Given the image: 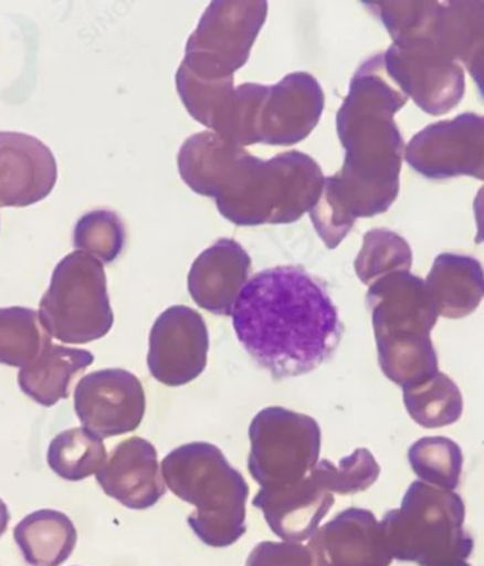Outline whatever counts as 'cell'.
I'll return each mask as SVG.
<instances>
[{"instance_id":"obj_9","label":"cell","mask_w":484,"mask_h":566,"mask_svg":"<svg viewBox=\"0 0 484 566\" xmlns=\"http://www.w3.org/2000/svg\"><path fill=\"white\" fill-rule=\"evenodd\" d=\"M266 2H211L186 43L183 65L201 80H230L249 62Z\"/></svg>"},{"instance_id":"obj_32","label":"cell","mask_w":484,"mask_h":566,"mask_svg":"<svg viewBox=\"0 0 484 566\" xmlns=\"http://www.w3.org/2000/svg\"><path fill=\"white\" fill-rule=\"evenodd\" d=\"M473 210H475V219L477 226V234H476V244H483L484 242V186L475 199V203H473Z\"/></svg>"},{"instance_id":"obj_7","label":"cell","mask_w":484,"mask_h":566,"mask_svg":"<svg viewBox=\"0 0 484 566\" xmlns=\"http://www.w3.org/2000/svg\"><path fill=\"white\" fill-rule=\"evenodd\" d=\"M39 317L50 336L67 345L107 336L114 312L103 262L81 251L64 256L40 301Z\"/></svg>"},{"instance_id":"obj_13","label":"cell","mask_w":484,"mask_h":566,"mask_svg":"<svg viewBox=\"0 0 484 566\" xmlns=\"http://www.w3.org/2000/svg\"><path fill=\"white\" fill-rule=\"evenodd\" d=\"M210 338L204 318L188 306H171L149 335L148 367L156 381L186 386L206 370Z\"/></svg>"},{"instance_id":"obj_6","label":"cell","mask_w":484,"mask_h":566,"mask_svg":"<svg viewBox=\"0 0 484 566\" xmlns=\"http://www.w3.org/2000/svg\"><path fill=\"white\" fill-rule=\"evenodd\" d=\"M466 510L461 495L413 482L400 509L381 520L392 558L435 566L471 557L475 543L465 531Z\"/></svg>"},{"instance_id":"obj_2","label":"cell","mask_w":484,"mask_h":566,"mask_svg":"<svg viewBox=\"0 0 484 566\" xmlns=\"http://www.w3.org/2000/svg\"><path fill=\"white\" fill-rule=\"evenodd\" d=\"M231 317L241 346L274 380L315 371L330 360L343 336L326 287L301 266L271 268L252 276Z\"/></svg>"},{"instance_id":"obj_30","label":"cell","mask_w":484,"mask_h":566,"mask_svg":"<svg viewBox=\"0 0 484 566\" xmlns=\"http://www.w3.org/2000/svg\"><path fill=\"white\" fill-rule=\"evenodd\" d=\"M246 566H312V555L299 544L269 541L256 545Z\"/></svg>"},{"instance_id":"obj_17","label":"cell","mask_w":484,"mask_h":566,"mask_svg":"<svg viewBox=\"0 0 484 566\" xmlns=\"http://www.w3.org/2000/svg\"><path fill=\"white\" fill-rule=\"evenodd\" d=\"M95 478L105 494L130 510L154 507L166 494L158 452L144 438L120 442Z\"/></svg>"},{"instance_id":"obj_28","label":"cell","mask_w":484,"mask_h":566,"mask_svg":"<svg viewBox=\"0 0 484 566\" xmlns=\"http://www.w3.org/2000/svg\"><path fill=\"white\" fill-rule=\"evenodd\" d=\"M381 469L372 453L361 448L343 458L339 464L323 459L311 474L333 494L351 495L366 492L380 478Z\"/></svg>"},{"instance_id":"obj_5","label":"cell","mask_w":484,"mask_h":566,"mask_svg":"<svg viewBox=\"0 0 484 566\" xmlns=\"http://www.w3.org/2000/svg\"><path fill=\"white\" fill-rule=\"evenodd\" d=\"M161 476L170 492L194 505L188 522L210 547H229L245 534L250 488L214 444H183L161 462Z\"/></svg>"},{"instance_id":"obj_16","label":"cell","mask_w":484,"mask_h":566,"mask_svg":"<svg viewBox=\"0 0 484 566\" xmlns=\"http://www.w3.org/2000/svg\"><path fill=\"white\" fill-rule=\"evenodd\" d=\"M57 161L36 136L0 130V209L29 207L52 193Z\"/></svg>"},{"instance_id":"obj_11","label":"cell","mask_w":484,"mask_h":566,"mask_svg":"<svg viewBox=\"0 0 484 566\" xmlns=\"http://www.w3.org/2000/svg\"><path fill=\"white\" fill-rule=\"evenodd\" d=\"M406 159L428 179L471 176L484 181V116L466 113L427 126L406 146Z\"/></svg>"},{"instance_id":"obj_25","label":"cell","mask_w":484,"mask_h":566,"mask_svg":"<svg viewBox=\"0 0 484 566\" xmlns=\"http://www.w3.org/2000/svg\"><path fill=\"white\" fill-rule=\"evenodd\" d=\"M403 406L418 424L435 429L461 419L463 397L461 389L446 374L438 373L420 386L403 388Z\"/></svg>"},{"instance_id":"obj_34","label":"cell","mask_w":484,"mask_h":566,"mask_svg":"<svg viewBox=\"0 0 484 566\" xmlns=\"http://www.w3.org/2000/svg\"><path fill=\"white\" fill-rule=\"evenodd\" d=\"M435 566H471L466 563V560H455V563H448L442 565H435Z\"/></svg>"},{"instance_id":"obj_3","label":"cell","mask_w":484,"mask_h":566,"mask_svg":"<svg viewBox=\"0 0 484 566\" xmlns=\"http://www.w3.org/2000/svg\"><path fill=\"white\" fill-rule=\"evenodd\" d=\"M178 166L194 193L213 197L220 214L241 227L301 220L325 186L320 166L309 155L290 150L262 160L211 130L181 145Z\"/></svg>"},{"instance_id":"obj_15","label":"cell","mask_w":484,"mask_h":566,"mask_svg":"<svg viewBox=\"0 0 484 566\" xmlns=\"http://www.w3.org/2000/svg\"><path fill=\"white\" fill-rule=\"evenodd\" d=\"M315 566H390L381 523L370 510L347 509L312 535Z\"/></svg>"},{"instance_id":"obj_22","label":"cell","mask_w":484,"mask_h":566,"mask_svg":"<svg viewBox=\"0 0 484 566\" xmlns=\"http://www.w3.org/2000/svg\"><path fill=\"white\" fill-rule=\"evenodd\" d=\"M20 553L29 566H60L72 557L77 530L57 510H39L27 515L13 530Z\"/></svg>"},{"instance_id":"obj_4","label":"cell","mask_w":484,"mask_h":566,"mask_svg":"<svg viewBox=\"0 0 484 566\" xmlns=\"http://www.w3.org/2000/svg\"><path fill=\"white\" fill-rule=\"evenodd\" d=\"M378 350L388 380L402 388L420 386L438 373L431 332L438 311L425 281L411 272H394L372 282L367 292Z\"/></svg>"},{"instance_id":"obj_21","label":"cell","mask_w":484,"mask_h":566,"mask_svg":"<svg viewBox=\"0 0 484 566\" xmlns=\"http://www.w3.org/2000/svg\"><path fill=\"white\" fill-rule=\"evenodd\" d=\"M93 363L94 354L88 350L50 343L32 363L20 368L19 387L40 406L53 407L70 397L75 378Z\"/></svg>"},{"instance_id":"obj_19","label":"cell","mask_w":484,"mask_h":566,"mask_svg":"<svg viewBox=\"0 0 484 566\" xmlns=\"http://www.w3.org/2000/svg\"><path fill=\"white\" fill-rule=\"evenodd\" d=\"M252 505L261 510L270 528L280 538L287 543H302L312 538L329 514L335 505V494L309 474L292 486L261 489Z\"/></svg>"},{"instance_id":"obj_23","label":"cell","mask_w":484,"mask_h":566,"mask_svg":"<svg viewBox=\"0 0 484 566\" xmlns=\"http://www.w3.org/2000/svg\"><path fill=\"white\" fill-rule=\"evenodd\" d=\"M107 460L104 439L84 427L59 433L48 451L50 469L67 482H80L97 474Z\"/></svg>"},{"instance_id":"obj_8","label":"cell","mask_w":484,"mask_h":566,"mask_svg":"<svg viewBox=\"0 0 484 566\" xmlns=\"http://www.w3.org/2000/svg\"><path fill=\"white\" fill-rule=\"evenodd\" d=\"M249 470L261 489L292 486L319 463L316 419L282 407L262 409L250 424Z\"/></svg>"},{"instance_id":"obj_10","label":"cell","mask_w":484,"mask_h":566,"mask_svg":"<svg viewBox=\"0 0 484 566\" xmlns=\"http://www.w3.org/2000/svg\"><path fill=\"white\" fill-rule=\"evenodd\" d=\"M388 78L423 113L438 116L456 108L465 95V73L430 40L392 43L382 54Z\"/></svg>"},{"instance_id":"obj_14","label":"cell","mask_w":484,"mask_h":566,"mask_svg":"<svg viewBox=\"0 0 484 566\" xmlns=\"http://www.w3.org/2000/svg\"><path fill=\"white\" fill-rule=\"evenodd\" d=\"M325 94L309 73H292L269 85L256 119V140L291 146L307 138L319 124Z\"/></svg>"},{"instance_id":"obj_27","label":"cell","mask_w":484,"mask_h":566,"mask_svg":"<svg viewBox=\"0 0 484 566\" xmlns=\"http://www.w3.org/2000/svg\"><path fill=\"white\" fill-rule=\"evenodd\" d=\"M411 266L410 244L396 232L382 229L367 232L355 262L357 276L368 286L394 272H410Z\"/></svg>"},{"instance_id":"obj_12","label":"cell","mask_w":484,"mask_h":566,"mask_svg":"<svg viewBox=\"0 0 484 566\" xmlns=\"http://www.w3.org/2000/svg\"><path fill=\"white\" fill-rule=\"evenodd\" d=\"M75 413L101 439L134 432L145 417L146 397L135 374L107 368L81 378L74 391Z\"/></svg>"},{"instance_id":"obj_20","label":"cell","mask_w":484,"mask_h":566,"mask_svg":"<svg viewBox=\"0 0 484 566\" xmlns=\"http://www.w3.org/2000/svg\"><path fill=\"white\" fill-rule=\"evenodd\" d=\"M438 315L462 318L472 315L484 297V270L467 255L441 254L435 258L425 281Z\"/></svg>"},{"instance_id":"obj_31","label":"cell","mask_w":484,"mask_h":566,"mask_svg":"<svg viewBox=\"0 0 484 566\" xmlns=\"http://www.w3.org/2000/svg\"><path fill=\"white\" fill-rule=\"evenodd\" d=\"M463 64L475 81L478 93H481L484 99V34L477 40L476 44L473 45L471 52L463 60Z\"/></svg>"},{"instance_id":"obj_33","label":"cell","mask_w":484,"mask_h":566,"mask_svg":"<svg viewBox=\"0 0 484 566\" xmlns=\"http://www.w3.org/2000/svg\"><path fill=\"white\" fill-rule=\"evenodd\" d=\"M9 522L10 513L8 505L4 504L2 499H0V537H2L4 533H7Z\"/></svg>"},{"instance_id":"obj_1","label":"cell","mask_w":484,"mask_h":566,"mask_svg":"<svg viewBox=\"0 0 484 566\" xmlns=\"http://www.w3.org/2000/svg\"><path fill=\"white\" fill-rule=\"evenodd\" d=\"M407 103V95L388 78L382 54L353 75L336 120L345 164L339 174L325 177L320 199L309 212L329 250L340 245L357 219L382 214L397 200L406 144L394 116Z\"/></svg>"},{"instance_id":"obj_29","label":"cell","mask_w":484,"mask_h":566,"mask_svg":"<svg viewBox=\"0 0 484 566\" xmlns=\"http://www.w3.org/2000/svg\"><path fill=\"white\" fill-rule=\"evenodd\" d=\"M126 232L124 222L114 211L95 210L81 217L75 224V250L97 258L103 264L117 260L124 250Z\"/></svg>"},{"instance_id":"obj_18","label":"cell","mask_w":484,"mask_h":566,"mask_svg":"<svg viewBox=\"0 0 484 566\" xmlns=\"http://www.w3.org/2000/svg\"><path fill=\"white\" fill-rule=\"evenodd\" d=\"M251 258L239 242L217 241L191 265L188 287L201 310L231 316L242 287L249 282Z\"/></svg>"},{"instance_id":"obj_24","label":"cell","mask_w":484,"mask_h":566,"mask_svg":"<svg viewBox=\"0 0 484 566\" xmlns=\"http://www.w3.org/2000/svg\"><path fill=\"white\" fill-rule=\"evenodd\" d=\"M52 338L39 312L20 306L0 310V364L23 368L53 343Z\"/></svg>"},{"instance_id":"obj_26","label":"cell","mask_w":484,"mask_h":566,"mask_svg":"<svg viewBox=\"0 0 484 566\" xmlns=\"http://www.w3.org/2000/svg\"><path fill=\"white\" fill-rule=\"evenodd\" d=\"M408 460L421 482L445 490L457 488L463 468V453L452 439L422 438L408 451Z\"/></svg>"}]
</instances>
